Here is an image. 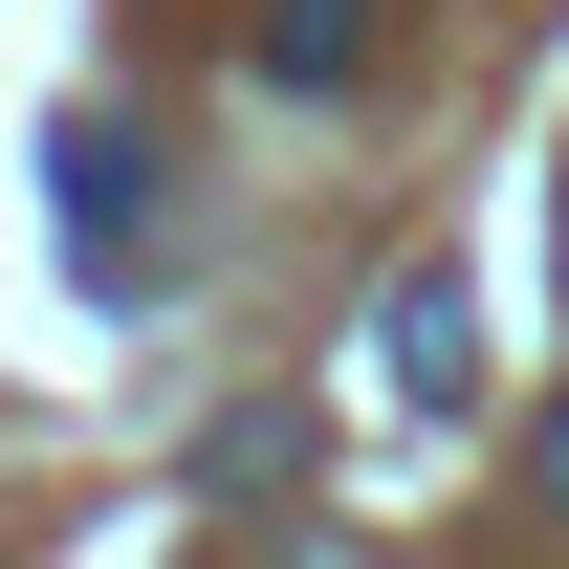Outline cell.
<instances>
[{
    "label": "cell",
    "mask_w": 569,
    "mask_h": 569,
    "mask_svg": "<svg viewBox=\"0 0 569 569\" xmlns=\"http://www.w3.org/2000/svg\"><path fill=\"white\" fill-rule=\"evenodd\" d=\"M372 67V0H263V88H351Z\"/></svg>",
    "instance_id": "cell-2"
},
{
    "label": "cell",
    "mask_w": 569,
    "mask_h": 569,
    "mask_svg": "<svg viewBox=\"0 0 569 569\" xmlns=\"http://www.w3.org/2000/svg\"><path fill=\"white\" fill-rule=\"evenodd\" d=\"M372 395H395V417H460V395H482V307H460L438 263L372 307Z\"/></svg>",
    "instance_id": "cell-1"
},
{
    "label": "cell",
    "mask_w": 569,
    "mask_h": 569,
    "mask_svg": "<svg viewBox=\"0 0 569 569\" xmlns=\"http://www.w3.org/2000/svg\"><path fill=\"white\" fill-rule=\"evenodd\" d=\"M548 526H569V417H548Z\"/></svg>",
    "instance_id": "cell-3"
}]
</instances>
